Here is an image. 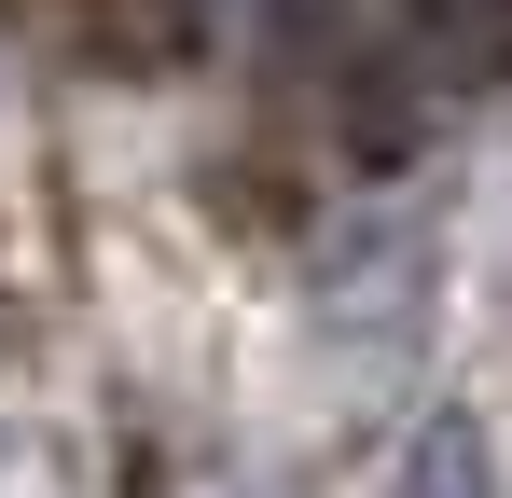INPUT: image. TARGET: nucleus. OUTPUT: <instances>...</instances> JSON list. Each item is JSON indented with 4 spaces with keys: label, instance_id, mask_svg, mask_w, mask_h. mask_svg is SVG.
I'll use <instances>...</instances> for the list:
<instances>
[{
    "label": "nucleus",
    "instance_id": "obj_1",
    "mask_svg": "<svg viewBox=\"0 0 512 498\" xmlns=\"http://www.w3.org/2000/svg\"><path fill=\"white\" fill-rule=\"evenodd\" d=\"M388 498H499V443H485V415H471V402H429L416 443L388 457Z\"/></svg>",
    "mask_w": 512,
    "mask_h": 498
}]
</instances>
